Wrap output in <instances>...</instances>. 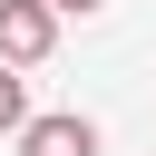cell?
Masks as SVG:
<instances>
[{
  "label": "cell",
  "instance_id": "cell-3",
  "mask_svg": "<svg viewBox=\"0 0 156 156\" xmlns=\"http://www.w3.org/2000/svg\"><path fill=\"white\" fill-rule=\"evenodd\" d=\"M29 127V88H20V68H0V136H20Z\"/></svg>",
  "mask_w": 156,
  "mask_h": 156
},
{
  "label": "cell",
  "instance_id": "cell-2",
  "mask_svg": "<svg viewBox=\"0 0 156 156\" xmlns=\"http://www.w3.org/2000/svg\"><path fill=\"white\" fill-rule=\"evenodd\" d=\"M20 156H98V127L88 117H29L20 127Z\"/></svg>",
  "mask_w": 156,
  "mask_h": 156
},
{
  "label": "cell",
  "instance_id": "cell-1",
  "mask_svg": "<svg viewBox=\"0 0 156 156\" xmlns=\"http://www.w3.org/2000/svg\"><path fill=\"white\" fill-rule=\"evenodd\" d=\"M58 49V10L49 0H0V68H39Z\"/></svg>",
  "mask_w": 156,
  "mask_h": 156
},
{
  "label": "cell",
  "instance_id": "cell-4",
  "mask_svg": "<svg viewBox=\"0 0 156 156\" xmlns=\"http://www.w3.org/2000/svg\"><path fill=\"white\" fill-rule=\"evenodd\" d=\"M49 10H58V20H98L107 0H49Z\"/></svg>",
  "mask_w": 156,
  "mask_h": 156
}]
</instances>
